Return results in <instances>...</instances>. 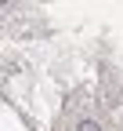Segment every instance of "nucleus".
I'll return each instance as SVG.
<instances>
[{
  "mask_svg": "<svg viewBox=\"0 0 123 131\" xmlns=\"http://www.w3.org/2000/svg\"><path fill=\"white\" fill-rule=\"evenodd\" d=\"M80 131H98V127L90 124V120H83V124H80Z\"/></svg>",
  "mask_w": 123,
  "mask_h": 131,
  "instance_id": "1",
  "label": "nucleus"
}]
</instances>
